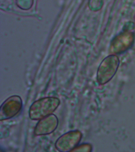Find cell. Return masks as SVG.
Returning a JSON list of instances; mask_svg holds the SVG:
<instances>
[{"label": "cell", "mask_w": 135, "mask_h": 152, "mask_svg": "<svg viewBox=\"0 0 135 152\" xmlns=\"http://www.w3.org/2000/svg\"><path fill=\"white\" fill-rule=\"evenodd\" d=\"M60 104V99L57 97H48L40 99L31 106L29 117L32 120H41L53 113Z\"/></svg>", "instance_id": "6da1fadb"}, {"label": "cell", "mask_w": 135, "mask_h": 152, "mask_svg": "<svg viewBox=\"0 0 135 152\" xmlns=\"http://www.w3.org/2000/svg\"><path fill=\"white\" fill-rule=\"evenodd\" d=\"M82 137L79 130L71 131L61 135L57 140L55 147L59 151H72L77 146Z\"/></svg>", "instance_id": "3957f363"}, {"label": "cell", "mask_w": 135, "mask_h": 152, "mask_svg": "<svg viewBox=\"0 0 135 152\" xmlns=\"http://www.w3.org/2000/svg\"><path fill=\"white\" fill-rule=\"evenodd\" d=\"M119 65V59L115 55L106 57L101 62L97 72V79L100 84L107 83L113 77Z\"/></svg>", "instance_id": "7a4b0ae2"}, {"label": "cell", "mask_w": 135, "mask_h": 152, "mask_svg": "<svg viewBox=\"0 0 135 152\" xmlns=\"http://www.w3.org/2000/svg\"><path fill=\"white\" fill-rule=\"evenodd\" d=\"M134 35L130 32H124L117 35L112 40L111 49L115 53L124 52L131 47L133 43Z\"/></svg>", "instance_id": "5b68a950"}, {"label": "cell", "mask_w": 135, "mask_h": 152, "mask_svg": "<svg viewBox=\"0 0 135 152\" xmlns=\"http://www.w3.org/2000/svg\"><path fill=\"white\" fill-rule=\"evenodd\" d=\"M22 107L21 97L17 95L10 96L6 100L1 107L0 120L9 119L17 115Z\"/></svg>", "instance_id": "277c9868"}, {"label": "cell", "mask_w": 135, "mask_h": 152, "mask_svg": "<svg viewBox=\"0 0 135 152\" xmlns=\"http://www.w3.org/2000/svg\"><path fill=\"white\" fill-rule=\"evenodd\" d=\"M91 149L90 146L89 144H85L77 146L71 152L90 151Z\"/></svg>", "instance_id": "52a82bcc"}, {"label": "cell", "mask_w": 135, "mask_h": 152, "mask_svg": "<svg viewBox=\"0 0 135 152\" xmlns=\"http://www.w3.org/2000/svg\"><path fill=\"white\" fill-rule=\"evenodd\" d=\"M58 124V120L55 115H50L41 119L36 125L34 133L36 135H46L55 131Z\"/></svg>", "instance_id": "8992f818"}]
</instances>
